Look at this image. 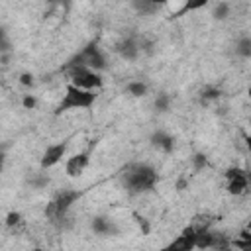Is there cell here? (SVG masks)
I'll return each mask as SVG.
<instances>
[{"instance_id": "6da1fadb", "label": "cell", "mask_w": 251, "mask_h": 251, "mask_svg": "<svg viewBox=\"0 0 251 251\" xmlns=\"http://www.w3.org/2000/svg\"><path fill=\"white\" fill-rule=\"evenodd\" d=\"M157 180H159L157 171L145 163H133L122 175V184L129 194H145L155 188Z\"/></svg>"}, {"instance_id": "4fadbf2b", "label": "cell", "mask_w": 251, "mask_h": 251, "mask_svg": "<svg viewBox=\"0 0 251 251\" xmlns=\"http://www.w3.org/2000/svg\"><path fill=\"white\" fill-rule=\"evenodd\" d=\"M92 229L98 233V235H112L118 231V227L114 226V222L106 216H98L92 220Z\"/></svg>"}, {"instance_id": "7a4b0ae2", "label": "cell", "mask_w": 251, "mask_h": 251, "mask_svg": "<svg viewBox=\"0 0 251 251\" xmlns=\"http://www.w3.org/2000/svg\"><path fill=\"white\" fill-rule=\"evenodd\" d=\"M96 90H86V88H78L75 84H67L65 94L61 96L59 104H57V114H65L71 110H88L96 104Z\"/></svg>"}, {"instance_id": "8fae6325", "label": "cell", "mask_w": 251, "mask_h": 251, "mask_svg": "<svg viewBox=\"0 0 251 251\" xmlns=\"http://www.w3.org/2000/svg\"><path fill=\"white\" fill-rule=\"evenodd\" d=\"M47 12L45 16H55V18H65L71 12L73 0H45Z\"/></svg>"}, {"instance_id": "ac0fdd59", "label": "cell", "mask_w": 251, "mask_h": 251, "mask_svg": "<svg viewBox=\"0 0 251 251\" xmlns=\"http://www.w3.org/2000/svg\"><path fill=\"white\" fill-rule=\"evenodd\" d=\"M229 12H231V6H229L227 2H220V4H216V8H214L212 16H214L216 20H226L227 16H231Z\"/></svg>"}, {"instance_id": "7402d4cb", "label": "cell", "mask_w": 251, "mask_h": 251, "mask_svg": "<svg viewBox=\"0 0 251 251\" xmlns=\"http://www.w3.org/2000/svg\"><path fill=\"white\" fill-rule=\"evenodd\" d=\"M4 51H10V39H8L6 31L0 27V53H4Z\"/></svg>"}, {"instance_id": "ffe728a7", "label": "cell", "mask_w": 251, "mask_h": 251, "mask_svg": "<svg viewBox=\"0 0 251 251\" xmlns=\"http://www.w3.org/2000/svg\"><path fill=\"white\" fill-rule=\"evenodd\" d=\"M22 224V214L20 212H8L6 214V226L8 227H16Z\"/></svg>"}, {"instance_id": "4316f807", "label": "cell", "mask_w": 251, "mask_h": 251, "mask_svg": "<svg viewBox=\"0 0 251 251\" xmlns=\"http://www.w3.org/2000/svg\"><path fill=\"white\" fill-rule=\"evenodd\" d=\"M153 2H155V4H157V6H165V4H167V2H169V0H153Z\"/></svg>"}, {"instance_id": "484cf974", "label": "cell", "mask_w": 251, "mask_h": 251, "mask_svg": "<svg viewBox=\"0 0 251 251\" xmlns=\"http://www.w3.org/2000/svg\"><path fill=\"white\" fill-rule=\"evenodd\" d=\"M4 165H6V151H4V147L0 145V173L4 171Z\"/></svg>"}, {"instance_id": "ba28073f", "label": "cell", "mask_w": 251, "mask_h": 251, "mask_svg": "<svg viewBox=\"0 0 251 251\" xmlns=\"http://www.w3.org/2000/svg\"><path fill=\"white\" fill-rule=\"evenodd\" d=\"M67 153V141H59V143H51L45 147L43 155H41V161H39V167L45 171V169H51L55 165H59L63 161Z\"/></svg>"}, {"instance_id": "5bb4252c", "label": "cell", "mask_w": 251, "mask_h": 251, "mask_svg": "<svg viewBox=\"0 0 251 251\" xmlns=\"http://www.w3.org/2000/svg\"><path fill=\"white\" fill-rule=\"evenodd\" d=\"M129 4H131V8H133L139 16H153V14H157V10L161 8V6H157L153 0H129Z\"/></svg>"}, {"instance_id": "7c38bea8", "label": "cell", "mask_w": 251, "mask_h": 251, "mask_svg": "<svg viewBox=\"0 0 251 251\" xmlns=\"http://www.w3.org/2000/svg\"><path fill=\"white\" fill-rule=\"evenodd\" d=\"M151 143H153L159 151H163V153H171L173 147H175V139H173V135L167 133V131H163V129H157V131L151 135Z\"/></svg>"}, {"instance_id": "d4e9b609", "label": "cell", "mask_w": 251, "mask_h": 251, "mask_svg": "<svg viewBox=\"0 0 251 251\" xmlns=\"http://www.w3.org/2000/svg\"><path fill=\"white\" fill-rule=\"evenodd\" d=\"M20 80H22V84H25V86H29V84L33 82V78H31V75H27V73H24V75L20 76Z\"/></svg>"}, {"instance_id": "52a82bcc", "label": "cell", "mask_w": 251, "mask_h": 251, "mask_svg": "<svg viewBox=\"0 0 251 251\" xmlns=\"http://www.w3.org/2000/svg\"><path fill=\"white\" fill-rule=\"evenodd\" d=\"M145 49H147V43H143V39H141V37H135V35L126 37V39L118 45V53H120V57L126 59V61H135Z\"/></svg>"}, {"instance_id": "30bf717a", "label": "cell", "mask_w": 251, "mask_h": 251, "mask_svg": "<svg viewBox=\"0 0 251 251\" xmlns=\"http://www.w3.org/2000/svg\"><path fill=\"white\" fill-rule=\"evenodd\" d=\"M196 227L192 224H188L171 243H169V249H176V251H190L194 249V239H196Z\"/></svg>"}, {"instance_id": "8992f818", "label": "cell", "mask_w": 251, "mask_h": 251, "mask_svg": "<svg viewBox=\"0 0 251 251\" xmlns=\"http://www.w3.org/2000/svg\"><path fill=\"white\" fill-rule=\"evenodd\" d=\"M226 190L231 194V196H241L247 192L249 188V176L243 169L239 167H229L226 171Z\"/></svg>"}, {"instance_id": "5b68a950", "label": "cell", "mask_w": 251, "mask_h": 251, "mask_svg": "<svg viewBox=\"0 0 251 251\" xmlns=\"http://www.w3.org/2000/svg\"><path fill=\"white\" fill-rule=\"evenodd\" d=\"M73 61L78 63V65H82V67H86V69L98 71V73L106 71V67H108L106 57H104V53L100 51V47H98L96 43H88L86 47H82V49L73 57Z\"/></svg>"}, {"instance_id": "cb8c5ba5", "label": "cell", "mask_w": 251, "mask_h": 251, "mask_svg": "<svg viewBox=\"0 0 251 251\" xmlns=\"http://www.w3.org/2000/svg\"><path fill=\"white\" fill-rule=\"evenodd\" d=\"M206 165V157L204 155H194V167L196 169H202Z\"/></svg>"}, {"instance_id": "603a6c76", "label": "cell", "mask_w": 251, "mask_h": 251, "mask_svg": "<svg viewBox=\"0 0 251 251\" xmlns=\"http://www.w3.org/2000/svg\"><path fill=\"white\" fill-rule=\"evenodd\" d=\"M35 104H37V100H35L33 96H29V94L24 96V108H27V110H29V108H35Z\"/></svg>"}, {"instance_id": "9c48e42d", "label": "cell", "mask_w": 251, "mask_h": 251, "mask_svg": "<svg viewBox=\"0 0 251 251\" xmlns=\"http://www.w3.org/2000/svg\"><path fill=\"white\" fill-rule=\"evenodd\" d=\"M88 163H90V151H88V149L71 155V157L67 159V163H65V173H67V176H71V178L80 176V175L84 173V169L88 167Z\"/></svg>"}, {"instance_id": "3957f363", "label": "cell", "mask_w": 251, "mask_h": 251, "mask_svg": "<svg viewBox=\"0 0 251 251\" xmlns=\"http://www.w3.org/2000/svg\"><path fill=\"white\" fill-rule=\"evenodd\" d=\"M65 75L69 78L71 84L78 86V88H86V90H100L102 84H104V78L98 71H92V69H86L78 63H75L73 59L67 63L65 67Z\"/></svg>"}, {"instance_id": "d6986e66", "label": "cell", "mask_w": 251, "mask_h": 251, "mask_svg": "<svg viewBox=\"0 0 251 251\" xmlns=\"http://www.w3.org/2000/svg\"><path fill=\"white\" fill-rule=\"evenodd\" d=\"M222 96V90L216 86H204L202 88V100H216Z\"/></svg>"}, {"instance_id": "277c9868", "label": "cell", "mask_w": 251, "mask_h": 251, "mask_svg": "<svg viewBox=\"0 0 251 251\" xmlns=\"http://www.w3.org/2000/svg\"><path fill=\"white\" fill-rule=\"evenodd\" d=\"M76 200H78V190H63L47 204L45 216L51 222H63V220H67V216Z\"/></svg>"}, {"instance_id": "9a60e30c", "label": "cell", "mask_w": 251, "mask_h": 251, "mask_svg": "<svg viewBox=\"0 0 251 251\" xmlns=\"http://www.w3.org/2000/svg\"><path fill=\"white\" fill-rule=\"evenodd\" d=\"M235 53L241 59H249L251 57V37L249 35H241L235 43Z\"/></svg>"}, {"instance_id": "2e32d148", "label": "cell", "mask_w": 251, "mask_h": 251, "mask_svg": "<svg viewBox=\"0 0 251 251\" xmlns=\"http://www.w3.org/2000/svg\"><path fill=\"white\" fill-rule=\"evenodd\" d=\"M126 90H127V94H131V96H135V98H141V96L147 94L149 86H147V82H143V80H131V82L126 84Z\"/></svg>"}, {"instance_id": "e0dca14e", "label": "cell", "mask_w": 251, "mask_h": 251, "mask_svg": "<svg viewBox=\"0 0 251 251\" xmlns=\"http://www.w3.org/2000/svg\"><path fill=\"white\" fill-rule=\"evenodd\" d=\"M208 4H210V0H184L182 8L178 10V16H184V14H190V12H198Z\"/></svg>"}, {"instance_id": "44dd1931", "label": "cell", "mask_w": 251, "mask_h": 251, "mask_svg": "<svg viewBox=\"0 0 251 251\" xmlns=\"http://www.w3.org/2000/svg\"><path fill=\"white\" fill-rule=\"evenodd\" d=\"M155 108H157L159 112H167V110H169V96H165V94L157 96V100H155Z\"/></svg>"}]
</instances>
